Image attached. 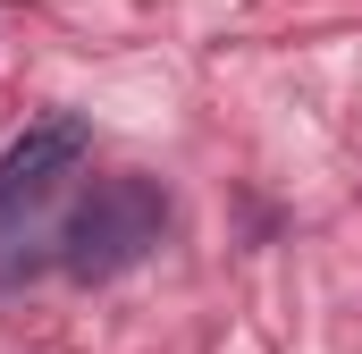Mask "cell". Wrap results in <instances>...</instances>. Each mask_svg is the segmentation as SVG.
Returning <instances> with one entry per match:
<instances>
[{
	"instance_id": "obj_2",
	"label": "cell",
	"mask_w": 362,
	"mask_h": 354,
	"mask_svg": "<svg viewBox=\"0 0 362 354\" xmlns=\"http://www.w3.org/2000/svg\"><path fill=\"white\" fill-rule=\"evenodd\" d=\"M85 152H93V135H85V118H42V127H25L8 152H0V236H17L68 177L85 169Z\"/></svg>"
},
{
	"instance_id": "obj_1",
	"label": "cell",
	"mask_w": 362,
	"mask_h": 354,
	"mask_svg": "<svg viewBox=\"0 0 362 354\" xmlns=\"http://www.w3.org/2000/svg\"><path fill=\"white\" fill-rule=\"evenodd\" d=\"M160 219H169V202H160L152 177H101L85 194V211L68 219V270H76V278H118V270H135L160 245Z\"/></svg>"
}]
</instances>
